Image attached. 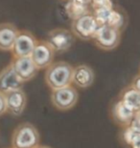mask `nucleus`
Here are the masks:
<instances>
[{"mask_svg": "<svg viewBox=\"0 0 140 148\" xmlns=\"http://www.w3.org/2000/svg\"><path fill=\"white\" fill-rule=\"evenodd\" d=\"M73 70L74 67L66 61L53 62L44 74L45 83L52 91L69 86L72 83Z\"/></svg>", "mask_w": 140, "mask_h": 148, "instance_id": "obj_1", "label": "nucleus"}, {"mask_svg": "<svg viewBox=\"0 0 140 148\" xmlns=\"http://www.w3.org/2000/svg\"><path fill=\"white\" fill-rule=\"evenodd\" d=\"M39 130L30 122H23L15 128L12 135V148H36L40 145Z\"/></svg>", "mask_w": 140, "mask_h": 148, "instance_id": "obj_2", "label": "nucleus"}, {"mask_svg": "<svg viewBox=\"0 0 140 148\" xmlns=\"http://www.w3.org/2000/svg\"><path fill=\"white\" fill-rule=\"evenodd\" d=\"M101 25L95 18L93 12H87L82 16L75 18L71 23V32L75 37L81 40H93Z\"/></svg>", "mask_w": 140, "mask_h": 148, "instance_id": "obj_3", "label": "nucleus"}, {"mask_svg": "<svg viewBox=\"0 0 140 148\" xmlns=\"http://www.w3.org/2000/svg\"><path fill=\"white\" fill-rule=\"evenodd\" d=\"M79 94L75 87L66 86L60 89L53 90L51 93V103L60 111H68L78 102Z\"/></svg>", "mask_w": 140, "mask_h": 148, "instance_id": "obj_4", "label": "nucleus"}, {"mask_svg": "<svg viewBox=\"0 0 140 148\" xmlns=\"http://www.w3.org/2000/svg\"><path fill=\"white\" fill-rule=\"evenodd\" d=\"M121 31L110 26H101L95 34L93 42L98 49L103 51H112L121 42Z\"/></svg>", "mask_w": 140, "mask_h": 148, "instance_id": "obj_5", "label": "nucleus"}, {"mask_svg": "<svg viewBox=\"0 0 140 148\" xmlns=\"http://www.w3.org/2000/svg\"><path fill=\"white\" fill-rule=\"evenodd\" d=\"M46 41L54 51L58 53H65L70 50L75 41V36L71 31L64 28H55L47 34Z\"/></svg>", "mask_w": 140, "mask_h": 148, "instance_id": "obj_6", "label": "nucleus"}, {"mask_svg": "<svg viewBox=\"0 0 140 148\" xmlns=\"http://www.w3.org/2000/svg\"><path fill=\"white\" fill-rule=\"evenodd\" d=\"M37 40L33 34L27 30H19L12 49V58L31 56Z\"/></svg>", "mask_w": 140, "mask_h": 148, "instance_id": "obj_7", "label": "nucleus"}, {"mask_svg": "<svg viewBox=\"0 0 140 148\" xmlns=\"http://www.w3.org/2000/svg\"><path fill=\"white\" fill-rule=\"evenodd\" d=\"M55 51L46 40H39L35 47L31 58L39 70L47 69L53 63Z\"/></svg>", "mask_w": 140, "mask_h": 148, "instance_id": "obj_8", "label": "nucleus"}, {"mask_svg": "<svg viewBox=\"0 0 140 148\" xmlns=\"http://www.w3.org/2000/svg\"><path fill=\"white\" fill-rule=\"evenodd\" d=\"M10 64L12 65L15 74L17 75V77L23 82L32 80L39 72V69L34 63L31 56L12 58Z\"/></svg>", "mask_w": 140, "mask_h": 148, "instance_id": "obj_9", "label": "nucleus"}, {"mask_svg": "<svg viewBox=\"0 0 140 148\" xmlns=\"http://www.w3.org/2000/svg\"><path fill=\"white\" fill-rule=\"evenodd\" d=\"M135 111L127 106L125 103L118 99L110 108V116L112 121L120 127H128L132 124Z\"/></svg>", "mask_w": 140, "mask_h": 148, "instance_id": "obj_10", "label": "nucleus"}, {"mask_svg": "<svg viewBox=\"0 0 140 148\" xmlns=\"http://www.w3.org/2000/svg\"><path fill=\"white\" fill-rule=\"evenodd\" d=\"M7 112L14 116H19L23 114L27 105V96L23 89H17L5 94Z\"/></svg>", "mask_w": 140, "mask_h": 148, "instance_id": "obj_11", "label": "nucleus"}, {"mask_svg": "<svg viewBox=\"0 0 140 148\" xmlns=\"http://www.w3.org/2000/svg\"><path fill=\"white\" fill-rule=\"evenodd\" d=\"M23 83V81L15 74L11 64L0 71V92L7 94L12 91L22 89Z\"/></svg>", "mask_w": 140, "mask_h": 148, "instance_id": "obj_12", "label": "nucleus"}, {"mask_svg": "<svg viewBox=\"0 0 140 148\" xmlns=\"http://www.w3.org/2000/svg\"><path fill=\"white\" fill-rule=\"evenodd\" d=\"M95 74L90 66L87 64H81L74 67L73 70L72 83L76 87L81 89H87L94 82Z\"/></svg>", "mask_w": 140, "mask_h": 148, "instance_id": "obj_13", "label": "nucleus"}, {"mask_svg": "<svg viewBox=\"0 0 140 148\" xmlns=\"http://www.w3.org/2000/svg\"><path fill=\"white\" fill-rule=\"evenodd\" d=\"M18 30L15 24L10 22L0 23V51L11 52L17 38Z\"/></svg>", "mask_w": 140, "mask_h": 148, "instance_id": "obj_14", "label": "nucleus"}, {"mask_svg": "<svg viewBox=\"0 0 140 148\" xmlns=\"http://www.w3.org/2000/svg\"><path fill=\"white\" fill-rule=\"evenodd\" d=\"M119 99L133 111H140V92L130 84L120 92Z\"/></svg>", "mask_w": 140, "mask_h": 148, "instance_id": "obj_15", "label": "nucleus"}, {"mask_svg": "<svg viewBox=\"0 0 140 148\" xmlns=\"http://www.w3.org/2000/svg\"><path fill=\"white\" fill-rule=\"evenodd\" d=\"M90 6H87L84 4H81L79 2H76L74 0H68V2L65 5V12L68 16L71 19H75L82 16V14L89 12Z\"/></svg>", "mask_w": 140, "mask_h": 148, "instance_id": "obj_16", "label": "nucleus"}, {"mask_svg": "<svg viewBox=\"0 0 140 148\" xmlns=\"http://www.w3.org/2000/svg\"><path fill=\"white\" fill-rule=\"evenodd\" d=\"M125 25H126L125 14L121 11L116 10V9L113 8L110 14L109 20H107V23L106 26H110L111 28H114V29H117L122 32Z\"/></svg>", "mask_w": 140, "mask_h": 148, "instance_id": "obj_17", "label": "nucleus"}, {"mask_svg": "<svg viewBox=\"0 0 140 148\" xmlns=\"http://www.w3.org/2000/svg\"><path fill=\"white\" fill-rule=\"evenodd\" d=\"M140 138V132L133 128L132 125L128 127H124L121 132V140L123 143L129 146H132L133 143Z\"/></svg>", "mask_w": 140, "mask_h": 148, "instance_id": "obj_18", "label": "nucleus"}, {"mask_svg": "<svg viewBox=\"0 0 140 148\" xmlns=\"http://www.w3.org/2000/svg\"><path fill=\"white\" fill-rule=\"evenodd\" d=\"M113 7H102L93 10V14L101 26H106Z\"/></svg>", "mask_w": 140, "mask_h": 148, "instance_id": "obj_19", "label": "nucleus"}, {"mask_svg": "<svg viewBox=\"0 0 140 148\" xmlns=\"http://www.w3.org/2000/svg\"><path fill=\"white\" fill-rule=\"evenodd\" d=\"M92 10L102 7H113L112 0H91Z\"/></svg>", "mask_w": 140, "mask_h": 148, "instance_id": "obj_20", "label": "nucleus"}, {"mask_svg": "<svg viewBox=\"0 0 140 148\" xmlns=\"http://www.w3.org/2000/svg\"><path fill=\"white\" fill-rule=\"evenodd\" d=\"M7 112V103H6V96L4 93L0 92V116L5 115Z\"/></svg>", "mask_w": 140, "mask_h": 148, "instance_id": "obj_21", "label": "nucleus"}, {"mask_svg": "<svg viewBox=\"0 0 140 148\" xmlns=\"http://www.w3.org/2000/svg\"><path fill=\"white\" fill-rule=\"evenodd\" d=\"M130 125L140 132V111H137L135 113V116H134V118H133V121Z\"/></svg>", "mask_w": 140, "mask_h": 148, "instance_id": "obj_22", "label": "nucleus"}, {"mask_svg": "<svg viewBox=\"0 0 140 148\" xmlns=\"http://www.w3.org/2000/svg\"><path fill=\"white\" fill-rule=\"evenodd\" d=\"M130 85H132V87H134L136 90L140 92V73L137 74L134 77L132 78V83H130Z\"/></svg>", "mask_w": 140, "mask_h": 148, "instance_id": "obj_23", "label": "nucleus"}, {"mask_svg": "<svg viewBox=\"0 0 140 148\" xmlns=\"http://www.w3.org/2000/svg\"><path fill=\"white\" fill-rule=\"evenodd\" d=\"M74 1L81 3V4L87 5V6H90L91 5V0H74Z\"/></svg>", "mask_w": 140, "mask_h": 148, "instance_id": "obj_24", "label": "nucleus"}, {"mask_svg": "<svg viewBox=\"0 0 140 148\" xmlns=\"http://www.w3.org/2000/svg\"><path fill=\"white\" fill-rule=\"evenodd\" d=\"M130 147H132V148H140V138Z\"/></svg>", "mask_w": 140, "mask_h": 148, "instance_id": "obj_25", "label": "nucleus"}, {"mask_svg": "<svg viewBox=\"0 0 140 148\" xmlns=\"http://www.w3.org/2000/svg\"><path fill=\"white\" fill-rule=\"evenodd\" d=\"M36 148H51L50 146H47V145H39L37 147H36Z\"/></svg>", "mask_w": 140, "mask_h": 148, "instance_id": "obj_26", "label": "nucleus"}, {"mask_svg": "<svg viewBox=\"0 0 140 148\" xmlns=\"http://www.w3.org/2000/svg\"><path fill=\"white\" fill-rule=\"evenodd\" d=\"M139 73H140V67H139Z\"/></svg>", "mask_w": 140, "mask_h": 148, "instance_id": "obj_27", "label": "nucleus"}, {"mask_svg": "<svg viewBox=\"0 0 140 148\" xmlns=\"http://www.w3.org/2000/svg\"></svg>", "mask_w": 140, "mask_h": 148, "instance_id": "obj_28", "label": "nucleus"}]
</instances>
